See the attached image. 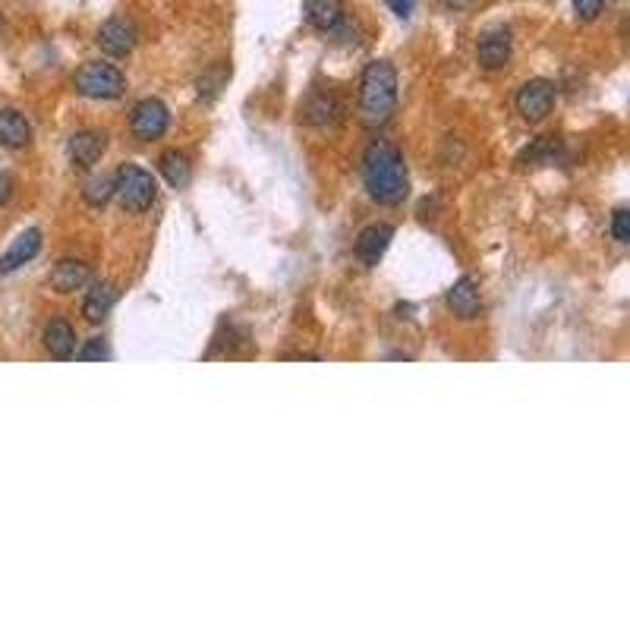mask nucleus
I'll return each instance as SVG.
<instances>
[{
  "instance_id": "1",
  "label": "nucleus",
  "mask_w": 630,
  "mask_h": 630,
  "mask_svg": "<svg viewBox=\"0 0 630 630\" xmlns=\"http://www.w3.org/2000/svg\"><path fill=\"white\" fill-rule=\"evenodd\" d=\"M363 183L366 193L378 205H401L410 193V180H407V164L404 155L397 152V145L375 139L366 155H363Z\"/></svg>"
},
{
  "instance_id": "2",
  "label": "nucleus",
  "mask_w": 630,
  "mask_h": 630,
  "mask_svg": "<svg viewBox=\"0 0 630 630\" xmlns=\"http://www.w3.org/2000/svg\"><path fill=\"white\" fill-rule=\"evenodd\" d=\"M397 111V70L388 60L366 63L360 79V117L369 126H385Z\"/></svg>"
},
{
  "instance_id": "3",
  "label": "nucleus",
  "mask_w": 630,
  "mask_h": 630,
  "mask_svg": "<svg viewBox=\"0 0 630 630\" xmlns=\"http://www.w3.org/2000/svg\"><path fill=\"white\" fill-rule=\"evenodd\" d=\"M114 196L126 208V212H145L158 199V183L155 177L139 164H120L114 174Z\"/></svg>"
},
{
  "instance_id": "4",
  "label": "nucleus",
  "mask_w": 630,
  "mask_h": 630,
  "mask_svg": "<svg viewBox=\"0 0 630 630\" xmlns=\"http://www.w3.org/2000/svg\"><path fill=\"white\" fill-rule=\"evenodd\" d=\"M73 86L79 95L86 98H95V101H114L123 95L126 89V79L117 67H111V63H101V60H92L86 63V67L76 70V79Z\"/></svg>"
},
{
  "instance_id": "5",
  "label": "nucleus",
  "mask_w": 630,
  "mask_h": 630,
  "mask_svg": "<svg viewBox=\"0 0 630 630\" xmlns=\"http://www.w3.org/2000/svg\"><path fill=\"white\" fill-rule=\"evenodd\" d=\"M517 114L523 120H530V123H539L552 114L555 108V86L549 79H530V82H523L520 92H517Z\"/></svg>"
},
{
  "instance_id": "6",
  "label": "nucleus",
  "mask_w": 630,
  "mask_h": 630,
  "mask_svg": "<svg viewBox=\"0 0 630 630\" xmlns=\"http://www.w3.org/2000/svg\"><path fill=\"white\" fill-rule=\"evenodd\" d=\"M130 126H133V136L136 139L155 142V139H161L167 133V126H171V111H167L164 101L145 98V101H139L136 108H133Z\"/></svg>"
},
{
  "instance_id": "7",
  "label": "nucleus",
  "mask_w": 630,
  "mask_h": 630,
  "mask_svg": "<svg viewBox=\"0 0 630 630\" xmlns=\"http://www.w3.org/2000/svg\"><path fill=\"white\" fill-rule=\"evenodd\" d=\"M98 48L104 54H111V57H126V54H133L136 48V29L130 19H123V16H114L108 19L101 29H98Z\"/></svg>"
},
{
  "instance_id": "8",
  "label": "nucleus",
  "mask_w": 630,
  "mask_h": 630,
  "mask_svg": "<svg viewBox=\"0 0 630 630\" xmlns=\"http://www.w3.org/2000/svg\"><path fill=\"white\" fill-rule=\"evenodd\" d=\"M104 149H108V136H104V133H95V130L73 133L70 142H67L70 164L79 167V171H89V167H95V164L101 161Z\"/></svg>"
},
{
  "instance_id": "9",
  "label": "nucleus",
  "mask_w": 630,
  "mask_h": 630,
  "mask_svg": "<svg viewBox=\"0 0 630 630\" xmlns=\"http://www.w3.org/2000/svg\"><path fill=\"white\" fill-rule=\"evenodd\" d=\"M511 51H514L511 32L508 29H489L476 45V60H479L482 70H501L504 63L511 60Z\"/></svg>"
},
{
  "instance_id": "10",
  "label": "nucleus",
  "mask_w": 630,
  "mask_h": 630,
  "mask_svg": "<svg viewBox=\"0 0 630 630\" xmlns=\"http://www.w3.org/2000/svg\"><path fill=\"white\" fill-rule=\"evenodd\" d=\"M391 240H394V227H388V224L366 227L360 234V240H356V259H360L366 268H375L378 262H382L385 252H388Z\"/></svg>"
},
{
  "instance_id": "11",
  "label": "nucleus",
  "mask_w": 630,
  "mask_h": 630,
  "mask_svg": "<svg viewBox=\"0 0 630 630\" xmlns=\"http://www.w3.org/2000/svg\"><path fill=\"white\" fill-rule=\"evenodd\" d=\"M38 252H41V230L38 227L23 230V234L13 240V246L4 252V256H0V275H13L16 268H23L26 262H32Z\"/></svg>"
},
{
  "instance_id": "12",
  "label": "nucleus",
  "mask_w": 630,
  "mask_h": 630,
  "mask_svg": "<svg viewBox=\"0 0 630 630\" xmlns=\"http://www.w3.org/2000/svg\"><path fill=\"white\" fill-rule=\"evenodd\" d=\"M92 284V268L86 262H76V259H63L54 265L51 271V287L57 293H76L82 287Z\"/></svg>"
},
{
  "instance_id": "13",
  "label": "nucleus",
  "mask_w": 630,
  "mask_h": 630,
  "mask_svg": "<svg viewBox=\"0 0 630 630\" xmlns=\"http://www.w3.org/2000/svg\"><path fill=\"white\" fill-rule=\"evenodd\" d=\"M306 16L312 29L331 35L347 19V10H344V0H306Z\"/></svg>"
},
{
  "instance_id": "14",
  "label": "nucleus",
  "mask_w": 630,
  "mask_h": 630,
  "mask_svg": "<svg viewBox=\"0 0 630 630\" xmlns=\"http://www.w3.org/2000/svg\"><path fill=\"white\" fill-rule=\"evenodd\" d=\"M448 306L454 309V315H460V319H476L479 309H482V300H479V284L464 275L451 290H448Z\"/></svg>"
},
{
  "instance_id": "15",
  "label": "nucleus",
  "mask_w": 630,
  "mask_h": 630,
  "mask_svg": "<svg viewBox=\"0 0 630 630\" xmlns=\"http://www.w3.org/2000/svg\"><path fill=\"white\" fill-rule=\"evenodd\" d=\"M29 139H32V126L23 114L13 108L0 111V145H4V149H13V152L26 149Z\"/></svg>"
},
{
  "instance_id": "16",
  "label": "nucleus",
  "mask_w": 630,
  "mask_h": 630,
  "mask_svg": "<svg viewBox=\"0 0 630 630\" xmlns=\"http://www.w3.org/2000/svg\"><path fill=\"white\" fill-rule=\"evenodd\" d=\"M41 338H45V347H48V353L54 356V360H70V356L76 353V331H73L70 322L51 319L45 325V334H41Z\"/></svg>"
},
{
  "instance_id": "17",
  "label": "nucleus",
  "mask_w": 630,
  "mask_h": 630,
  "mask_svg": "<svg viewBox=\"0 0 630 630\" xmlns=\"http://www.w3.org/2000/svg\"><path fill=\"white\" fill-rule=\"evenodd\" d=\"M114 303H117V287L108 284V281H98V284H92L86 303H82V315H86L92 325H98V322L108 319Z\"/></svg>"
},
{
  "instance_id": "18",
  "label": "nucleus",
  "mask_w": 630,
  "mask_h": 630,
  "mask_svg": "<svg viewBox=\"0 0 630 630\" xmlns=\"http://www.w3.org/2000/svg\"><path fill=\"white\" fill-rule=\"evenodd\" d=\"M158 171L174 189H183V186H189V180H193V164H189V158L183 152H177V149L164 152L158 158Z\"/></svg>"
},
{
  "instance_id": "19",
  "label": "nucleus",
  "mask_w": 630,
  "mask_h": 630,
  "mask_svg": "<svg viewBox=\"0 0 630 630\" xmlns=\"http://www.w3.org/2000/svg\"><path fill=\"white\" fill-rule=\"evenodd\" d=\"M306 120L315 126H334L341 120V104L331 95H312L306 104Z\"/></svg>"
},
{
  "instance_id": "20",
  "label": "nucleus",
  "mask_w": 630,
  "mask_h": 630,
  "mask_svg": "<svg viewBox=\"0 0 630 630\" xmlns=\"http://www.w3.org/2000/svg\"><path fill=\"white\" fill-rule=\"evenodd\" d=\"M82 196H86V202L92 208H101V205H108V199L114 196V183L108 177H89L86 189H82Z\"/></svg>"
},
{
  "instance_id": "21",
  "label": "nucleus",
  "mask_w": 630,
  "mask_h": 630,
  "mask_svg": "<svg viewBox=\"0 0 630 630\" xmlns=\"http://www.w3.org/2000/svg\"><path fill=\"white\" fill-rule=\"evenodd\" d=\"M224 82H227V70H224V67H218V70H212V73H205V76L199 79V95H202V98H215V95L221 92Z\"/></svg>"
},
{
  "instance_id": "22",
  "label": "nucleus",
  "mask_w": 630,
  "mask_h": 630,
  "mask_svg": "<svg viewBox=\"0 0 630 630\" xmlns=\"http://www.w3.org/2000/svg\"><path fill=\"white\" fill-rule=\"evenodd\" d=\"M612 237L618 243H630V212L627 208H618V212L612 215Z\"/></svg>"
},
{
  "instance_id": "23",
  "label": "nucleus",
  "mask_w": 630,
  "mask_h": 630,
  "mask_svg": "<svg viewBox=\"0 0 630 630\" xmlns=\"http://www.w3.org/2000/svg\"><path fill=\"white\" fill-rule=\"evenodd\" d=\"M76 356H79L82 363H89V360H108L111 353H108V344H104L101 338H92V341H89L86 347H82Z\"/></svg>"
},
{
  "instance_id": "24",
  "label": "nucleus",
  "mask_w": 630,
  "mask_h": 630,
  "mask_svg": "<svg viewBox=\"0 0 630 630\" xmlns=\"http://www.w3.org/2000/svg\"><path fill=\"white\" fill-rule=\"evenodd\" d=\"M605 0H574V13L583 19V23H593V19L602 13Z\"/></svg>"
},
{
  "instance_id": "25",
  "label": "nucleus",
  "mask_w": 630,
  "mask_h": 630,
  "mask_svg": "<svg viewBox=\"0 0 630 630\" xmlns=\"http://www.w3.org/2000/svg\"><path fill=\"white\" fill-rule=\"evenodd\" d=\"M385 4L401 16V19H407L410 13H413V0H385Z\"/></svg>"
},
{
  "instance_id": "26",
  "label": "nucleus",
  "mask_w": 630,
  "mask_h": 630,
  "mask_svg": "<svg viewBox=\"0 0 630 630\" xmlns=\"http://www.w3.org/2000/svg\"><path fill=\"white\" fill-rule=\"evenodd\" d=\"M10 196H13V180H10V174H0V205H4Z\"/></svg>"
},
{
  "instance_id": "27",
  "label": "nucleus",
  "mask_w": 630,
  "mask_h": 630,
  "mask_svg": "<svg viewBox=\"0 0 630 630\" xmlns=\"http://www.w3.org/2000/svg\"><path fill=\"white\" fill-rule=\"evenodd\" d=\"M473 4H476V0H445V7H451V10H467Z\"/></svg>"
}]
</instances>
